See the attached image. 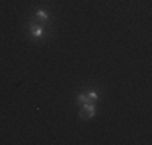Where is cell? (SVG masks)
<instances>
[{
  "mask_svg": "<svg viewBox=\"0 0 152 145\" xmlns=\"http://www.w3.org/2000/svg\"><path fill=\"white\" fill-rule=\"evenodd\" d=\"M89 97H88V94H81V95H78V103L79 105H84V103H89Z\"/></svg>",
  "mask_w": 152,
  "mask_h": 145,
  "instance_id": "obj_3",
  "label": "cell"
},
{
  "mask_svg": "<svg viewBox=\"0 0 152 145\" xmlns=\"http://www.w3.org/2000/svg\"><path fill=\"white\" fill-rule=\"evenodd\" d=\"M88 97H89V100H91V102H96V100H97V94L94 92V90L88 92Z\"/></svg>",
  "mask_w": 152,
  "mask_h": 145,
  "instance_id": "obj_5",
  "label": "cell"
},
{
  "mask_svg": "<svg viewBox=\"0 0 152 145\" xmlns=\"http://www.w3.org/2000/svg\"><path fill=\"white\" fill-rule=\"evenodd\" d=\"M36 14H37V18H41L42 21H47V20H49V14H47L45 10H37V13H36Z\"/></svg>",
  "mask_w": 152,
  "mask_h": 145,
  "instance_id": "obj_4",
  "label": "cell"
},
{
  "mask_svg": "<svg viewBox=\"0 0 152 145\" xmlns=\"http://www.w3.org/2000/svg\"><path fill=\"white\" fill-rule=\"evenodd\" d=\"M31 32H32V36L34 37H42V26L41 24H36V23H32L31 24Z\"/></svg>",
  "mask_w": 152,
  "mask_h": 145,
  "instance_id": "obj_2",
  "label": "cell"
},
{
  "mask_svg": "<svg viewBox=\"0 0 152 145\" xmlns=\"http://www.w3.org/2000/svg\"><path fill=\"white\" fill-rule=\"evenodd\" d=\"M79 115H81V118H92V116L96 115V107H94L92 102L81 105V111H79Z\"/></svg>",
  "mask_w": 152,
  "mask_h": 145,
  "instance_id": "obj_1",
  "label": "cell"
}]
</instances>
